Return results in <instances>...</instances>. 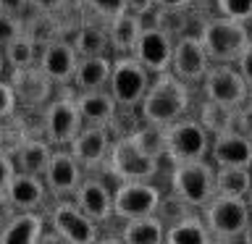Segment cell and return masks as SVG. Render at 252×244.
<instances>
[{"mask_svg":"<svg viewBox=\"0 0 252 244\" xmlns=\"http://www.w3.org/2000/svg\"><path fill=\"white\" fill-rule=\"evenodd\" d=\"M236 129H239L242 134H247V137L252 139V105H244L239 108V116H236Z\"/></svg>","mask_w":252,"mask_h":244,"instance_id":"74e56055","label":"cell"},{"mask_svg":"<svg viewBox=\"0 0 252 244\" xmlns=\"http://www.w3.org/2000/svg\"><path fill=\"white\" fill-rule=\"evenodd\" d=\"M187 110H189V84L184 79H179L171 68L163 71V74H155L145 100L139 102L142 121L165 129L173 121L184 118Z\"/></svg>","mask_w":252,"mask_h":244,"instance_id":"6da1fadb","label":"cell"},{"mask_svg":"<svg viewBox=\"0 0 252 244\" xmlns=\"http://www.w3.org/2000/svg\"><path fill=\"white\" fill-rule=\"evenodd\" d=\"M71 3L74 0H32V5L37 11H45V13H63V11H68Z\"/></svg>","mask_w":252,"mask_h":244,"instance_id":"8d00e7d4","label":"cell"},{"mask_svg":"<svg viewBox=\"0 0 252 244\" xmlns=\"http://www.w3.org/2000/svg\"><path fill=\"white\" fill-rule=\"evenodd\" d=\"M197 34H200L213 63H236L239 55L252 42L247 21H236V19H228V16H220V13L205 19Z\"/></svg>","mask_w":252,"mask_h":244,"instance_id":"3957f363","label":"cell"},{"mask_svg":"<svg viewBox=\"0 0 252 244\" xmlns=\"http://www.w3.org/2000/svg\"><path fill=\"white\" fill-rule=\"evenodd\" d=\"M82 179H84V168L74 157V152L68 147H55L53 160H50L47 173H45V184L50 189V194L55 200L74 197L79 184H82Z\"/></svg>","mask_w":252,"mask_h":244,"instance_id":"2e32d148","label":"cell"},{"mask_svg":"<svg viewBox=\"0 0 252 244\" xmlns=\"http://www.w3.org/2000/svg\"><path fill=\"white\" fill-rule=\"evenodd\" d=\"M210 66H213V61H210L208 50H205L200 34L187 31V34L176 37L171 71L179 79H184L187 84H202V79L210 71Z\"/></svg>","mask_w":252,"mask_h":244,"instance_id":"7c38bea8","label":"cell"},{"mask_svg":"<svg viewBox=\"0 0 252 244\" xmlns=\"http://www.w3.org/2000/svg\"><path fill=\"white\" fill-rule=\"evenodd\" d=\"M187 11L189 8H155L150 16H153V24H158V27L165 29L173 39H176V37H181V34L189 31Z\"/></svg>","mask_w":252,"mask_h":244,"instance_id":"d6a6232c","label":"cell"},{"mask_svg":"<svg viewBox=\"0 0 252 244\" xmlns=\"http://www.w3.org/2000/svg\"><path fill=\"white\" fill-rule=\"evenodd\" d=\"M79 8H82V19L110 24L116 16L129 11V0H79Z\"/></svg>","mask_w":252,"mask_h":244,"instance_id":"1f68e13d","label":"cell"},{"mask_svg":"<svg viewBox=\"0 0 252 244\" xmlns=\"http://www.w3.org/2000/svg\"><path fill=\"white\" fill-rule=\"evenodd\" d=\"M82 55L76 53L74 42L68 37H55L50 42H45L39 47V61L37 66L53 79L55 84H68L76 76V66Z\"/></svg>","mask_w":252,"mask_h":244,"instance_id":"9a60e30c","label":"cell"},{"mask_svg":"<svg viewBox=\"0 0 252 244\" xmlns=\"http://www.w3.org/2000/svg\"><path fill=\"white\" fill-rule=\"evenodd\" d=\"M216 181H218V194L247 197L250 189H252V168H242V165H218Z\"/></svg>","mask_w":252,"mask_h":244,"instance_id":"f546056e","label":"cell"},{"mask_svg":"<svg viewBox=\"0 0 252 244\" xmlns=\"http://www.w3.org/2000/svg\"><path fill=\"white\" fill-rule=\"evenodd\" d=\"M155 0H129V11L134 13H139V16H147V13H153L155 11Z\"/></svg>","mask_w":252,"mask_h":244,"instance_id":"ab89813d","label":"cell"},{"mask_svg":"<svg viewBox=\"0 0 252 244\" xmlns=\"http://www.w3.org/2000/svg\"><path fill=\"white\" fill-rule=\"evenodd\" d=\"M160 157L145 152L139 147V142L134 139V134H121L113 142L110 157L105 163V171L118 181H150L160 173Z\"/></svg>","mask_w":252,"mask_h":244,"instance_id":"277c9868","label":"cell"},{"mask_svg":"<svg viewBox=\"0 0 252 244\" xmlns=\"http://www.w3.org/2000/svg\"><path fill=\"white\" fill-rule=\"evenodd\" d=\"M71 42H74L76 53L82 55V58H87V55H108V50H113V47H110L108 24H100V21L82 19L79 29L74 31V37H71Z\"/></svg>","mask_w":252,"mask_h":244,"instance_id":"484cf974","label":"cell"},{"mask_svg":"<svg viewBox=\"0 0 252 244\" xmlns=\"http://www.w3.org/2000/svg\"><path fill=\"white\" fill-rule=\"evenodd\" d=\"M19 108H21L19 105V94H16L13 84L5 79V82L0 84V116H3V121L19 113Z\"/></svg>","mask_w":252,"mask_h":244,"instance_id":"e575fe53","label":"cell"},{"mask_svg":"<svg viewBox=\"0 0 252 244\" xmlns=\"http://www.w3.org/2000/svg\"><path fill=\"white\" fill-rule=\"evenodd\" d=\"M84 129V118L79 110L76 94L55 97L42 110V134L55 147H68L76 139V134Z\"/></svg>","mask_w":252,"mask_h":244,"instance_id":"ba28073f","label":"cell"},{"mask_svg":"<svg viewBox=\"0 0 252 244\" xmlns=\"http://www.w3.org/2000/svg\"><path fill=\"white\" fill-rule=\"evenodd\" d=\"M213 134L202 126L200 118H179L171 126H165V160L171 163H187V160H202L210 157Z\"/></svg>","mask_w":252,"mask_h":244,"instance_id":"52a82bcc","label":"cell"},{"mask_svg":"<svg viewBox=\"0 0 252 244\" xmlns=\"http://www.w3.org/2000/svg\"><path fill=\"white\" fill-rule=\"evenodd\" d=\"M236 68L242 71V76L247 79V84H250V90H252V42L247 45V50L239 55V61H236Z\"/></svg>","mask_w":252,"mask_h":244,"instance_id":"f35d334b","label":"cell"},{"mask_svg":"<svg viewBox=\"0 0 252 244\" xmlns=\"http://www.w3.org/2000/svg\"><path fill=\"white\" fill-rule=\"evenodd\" d=\"M45 231V215L37 210H19L3 223V244H39Z\"/></svg>","mask_w":252,"mask_h":244,"instance_id":"7402d4cb","label":"cell"},{"mask_svg":"<svg viewBox=\"0 0 252 244\" xmlns=\"http://www.w3.org/2000/svg\"><path fill=\"white\" fill-rule=\"evenodd\" d=\"M3 53H5V63L11 68H24V66H34L39 61V42L29 31H24L16 39L3 45Z\"/></svg>","mask_w":252,"mask_h":244,"instance_id":"4dcf8cb0","label":"cell"},{"mask_svg":"<svg viewBox=\"0 0 252 244\" xmlns=\"http://www.w3.org/2000/svg\"><path fill=\"white\" fill-rule=\"evenodd\" d=\"M121 242H126V244H163L165 226L158 215H142V218L124 220Z\"/></svg>","mask_w":252,"mask_h":244,"instance_id":"83f0119b","label":"cell"},{"mask_svg":"<svg viewBox=\"0 0 252 244\" xmlns=\"http://www.w3.org/2000/svg\"><path fill=\"white\" fill-rule=\"evenodd\" d=\"M113 142L116 139L110 137V126H84L76 134V139L68 145V150L82 163V168L90 173V171L105 168L110 150H113Z\"/></svg>","mask_w":252,"mask_h":244,"instance_id":"5bb4252c","label":"cell"},{"mask_svg":"<svg viewBox=\"0 0 252 244\" xmlns=\"http://www.w3.org/2000/svg\"><path fill=\"white\" fill-rule=\"evenodd\" d=\"M173 47H176V39H173L165 29H160L158 24H145L139 42L134 47V55H137L155 76V74H163V71L171 68Z\"/></svg>","mask_w":252,"mask_h":244,"instance_id":"e0dca14e","label":"cell"},{"mask_svg":"<svg viewBox=\"0 0 252 244\" xmlns=\"http://www.w3.org/2000/svg\"><path fill=\"white\" fill-rule=\"evenodd\" d=\"M242 242H247V244H252V220H250L247 231H244V236H242Z\"/></svg>","mask_w":252,"mask_h":244,"instance_id":"b9f144b4","label":"cell"},{"mask_svg":"<svg viewBox=\"0 0 252 244\" xmlns=\"http://www.w3.org/2000/svg\"><path fill=\"white\" fill-rule=\"evenodd\" d=\"M210 160L216 165H242L252 168V139L239 129L223 131L213 137L210 145Z\"/></svg>","mask_w":252,"mask_h":244,"instance_id":"ffe728a7","label":"cell"},{"mask_svg":"<svg viewBox=\"0 0 252 244\" xmlns=\"http://www.w3.org/2000/svg\"><path fill=\"white\" fill-rule=\"evenodd\" d=\"M74 202L82 208L87 215L97 223H105V220L116 218V197L108 189L105 181L94 179V176H84L82 184H79Z\"/></svg>","mask_w":252,"mask_h":244,"instance_id":"ac0fdd59","label":"cell"},{"mask_svg":"<svg viewBox=\"0 0 252 244\" xmlns=\"http://www.w3.org/2000/svg\"><path fill=\"white\" fill-rule=\"evenodd\" d=\"M213 234L205 215H181L176 223L165 228V244H210Z\"/></svg>","mask_w":252,"mask_h":244,"instance_id":"4316f807","label":"cell"},{"mask_svg":"<svg viewBox=\"0 0 252 244\" xmlns=\"http://www.w3.org/2000/svg\"><path fill=\"white\" fill-rule=\"evenodd\" d=\"M216 8L220 16L236 21H252V0H216Z\"/></svg>","mask_w":252,"mask_h":244,"instance_id":"836d02e7","label":"cell"},{"mask_svg":"<svg viewBox=\"0 0 252 244\" xmlns=\"http://www.w3.org/2000/svg\"><path fill=\"white\" fill-rule=\"evenodd\" d=\"M150 71L134 53H124L113 58V74H110L108 90L113 92V97L118 100L121 110H134L139 108V102L145 100V94L153 84Z\"/></svg>","mask_w":252,"mask_h":244,"instance_id":"8992f818","label":"cell"},{"mask_svg":"<svg viewBox=\"0 0 252 244\" xmlns=\"http://www.w3.org/2000/svg\"><path fill=\"white\" fill-rule=\"evenodd\" d=\"M32 0H0V11L3 13H8V16H27L29 11H32Z\"/></svg>","mask_w":252,"mask_h":244,"instance_id":"d590c367","label":"cell"},{"mask_svg":"<svg viewBox=\"0 0 252 244\" xmlns=\"http://www.w3.org/2000/svg\"><path fill=\"white\" fill-rule=\"evenodd\" d=\"M202 215L208 220L213 242H239L252 220V210L247 197L216 194L202 208Z\"/></svg>","mask_w":252,"mask_h":244,"instance_id":"5b68a950","label":"cell"},{"mask_svg":"<svg viewBox=\"0 0 252 244\" xmlns=\"http://www.w3.org/2000/svg\"><path fill=\"white\" fill-rule=\"evenodd\" d=\"M110 74H113V58L110 55H87V58H79L74 87L76 92L105 90L110 84Z\"/></svg>","mask_w":252,"mask_h":244,"instance_id":"cb8c5ba5","label":"cell"},{"mask_svg":"<svg viewBox=\"0 0 252 244\" xmlns=\"http://www.w3.org/2000/svg\"><path fill=\"white\" fill-rule=\"evenodd\" d=\"M76 102L82 110L84 126H110L113 129L116 118H118V100L113 97V92L108 90H90V92H76Z\"/></svg>","mask_w":252,"mask_h":244,"instance_id":"44dd1931","label":"cell"},{"mask_svg":"<svg viewBox=\"0 0 252 244\" xmlns=\"http://www.w3.org/2000/svg\"><path fill=\"white\" fill-rule=\"evenodd\" d=\"M113 197H116L118 220L155 215L163 205V192L155 184H150V181H118Z\"/></svg>","mask_w":252,"mask_h":244,"instance_id":"8fae6325","label":"cell"},{"mask_svg":"<svg viewBox=\"0 0 252 244\" xmlns=\"http://www.w3.org/2000/svg\"><path fill=\"white\" fill-rule=\"evenodd\" d=\"M55 145L47 137H27L21 142L19 147H16V165H19V171L24 173H34V176H42L47 173V165L53 160V150Z\"/></svg>","mask_w":252,"mask_h":244,"instance_id":"603a6c76","label":"cell"},{"mask_svg":"<svg viewBox=\"0 0 252 244\" xmlns=\"http://www.w3.org/2000/svg\"><path fill=\"white\" fill-rule=\"evenodd\" d=\"M247 202H250V210H252V189H250V194H247Z\"/></svg>","mask_w":252,"mask_h":244,"instance_id":"7bdbcfd3","label":"cell"},{"mask_svg":"<svg viewBox=\"0 0 252 244\" xmlns=\"http://www.w3.org/2000/svg\"><path fill=\"white\" fill-rule=\"evenodd\" d=\"M142 29H145V16L134 13V11H124L121 16H116L113 21L108 24V31H110V47L124 55V53H134L139 37H142Z\"/></svg>","mask_w":252,"mask_h":244,"instance_id":"d4e9b609","label":"cell"},{"mask_svg":"<svg viewBox=\"0 0 252 244\" xmlns=\"http://www.w3.org/2000/svg\"><path fill=\"white\" fill-rule=\"evenodd\" d=\"M218 165L202 157V160H187V163H173L171 168V192L173 197L187 205V208L202 210L213 197L218 194V181H216Z\"/></svg>","mask_w":252,"mask_h":244,"instance_id":"7a4b0ae2","label":"cell"},{"mask_svg":"<svg viewBox=\"0 0 252 244\" xmlns=\"http://www.w3.org/2000/svg\"><path fill=\"white\" fill-rule=\"evenodd\" d=\"M8 82L13 84L19 94L21 110H45V105L53 100V87L55 82L37 66H24V68H11Z\"/></svg>","mask_w":252,"mask_h":244,"instance_id":"4fadbf2b","label":"cell"},{"mask_svg":"<svg viewBox=\"0 0 252 244\" xmlns=\"http://www.w3.org/2000/svg\"><path fill=\"white\" fill-rule=\"evenodd\" d=\"M50 228H55L66 244H94L100 242V223L92 220L87 213L74 202V197L58 200L53 205L50 215Z\"/></svg>","mask_w":252,"mask_h":244,"instance_id":"9c48e42d","label":"cell"},{"mask_svg":"<svg viewBox=\"0 0 252 244\" xmlns=\"http://www.w3.org/2000/svg\"><path fill=\"white\" fill-rule=\"evenodd\" d=\"M194 0H155L158 8H192Z\"/></svg>","mask_w":252,"mask_h":244,"instance_id":"60d3db41","label":"cell"},{"mask_svg":"<svg viewBox=\"0 0 252 244\" xmlns=\"http://www.w3.org/2000/svg\"><path fill=\"white\" fill-rule=\"evenodd\" d=\"M202 94L205 100L226 102V105L242 108L250 100V84L242 76V71L236 68V63H213L210 71L202 79Z\"/></svg>","mask_w":252,"mask_h":244,"instance_id":"30bf717a","label":"cell"},{"mask_svg":"<svg viewBox=\"0 0 252 244\" xmlns=\"http://www.w3.org/2000/svg\"><path fill=\"white\" fill-rule=\"evenodd\" d=\"M236 116H239L236 105H226V102H216V100H205L200 108V121L213 137L236 129Z\"/></svg>","mask_w":252,"mask_h":244,"instance_id":"f1b7e54d","label":"cell"},{"mask_svg":"<svg viewBox=\"0 0 252 244\" xmlns=\"http://www.w3.org/2000/svg\"><path fill=\"white\" fill-rule=\"evenodd\" d=\"M47 194H50V189H47L42 176L19 171L8 184V189H3V205H11L16 210H39Z\"/></svg>","mask_w":252,"mask_h":244,"instance_id":"d6986e66","label":"cell"}]
</instances>
